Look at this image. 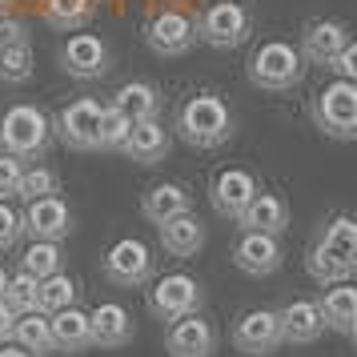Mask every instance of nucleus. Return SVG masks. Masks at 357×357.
<instances>
[{"instance_id":"f257e3e1","label":"nucleus","mask_w":357,"mask_h":357,"mask_svg":"<svg viewBox=\"0 0 357 357\" xmlns=\"http://www.w3.org/2000/svg\"><path fill=\"white\" fill-rule=\"evenodd\" d=\"M177 132L193 149H221L233 137V113L221 97L213 93H193L177 113Z\"/></svg>"},{"instance_id":"f03ea898","label":"nucleus","mask_w":357,"mask_h":357,"mask_svg":"<svg viewBox=\"0 0 357 357\" xmlns=\"http://www.w3.org/2000/svg\"><path fill=\"white\" fill-rule=\"evenodd\" d=\"M305 77V61L289 40H261L249 56V81L265 93H289Z\"/></svg>"},{"instance_id":"7ed1b4c3","label":"nucleus","mask_w":357,"mask_h":357,"mask_svg":"<svg viewBox=\"0 0 357 357\" xmlns=\"http://www.w3.org/2000/svg\"><path fill=\"white\" fill-rule=\"evenodd\" d=\"M49 145V116L40 113L36 105H13L0 116V153H13L20 161L40 157Z\"/></svg>"},{"instance_id":"20e7f679","label":"nucleus","mask_w":357,"mask_h":357,"mask_svg":"<svg viewBox=\"0 0 357 357\" xmlns=\"http://www.w3.org/2000/svg\"><path fill=\"white\" fill-rule=\"evenodd\" d=\"M313 121L333 141L357 137V81H333L313 97Z\"/></svg>"},{"instance_id":"39448f33","label":"nucleus","mask_w":357,"mask_h":357,"mask_svg":"<svg viewBox=\"0 0 357 357\" xmlns=\"http://www.w3.org/2000/svg\"><path fill=\"white\" fill-rule=\"evenodd\" d=\"M197 36L209 49H237V45H245V36H249V13H245L237 0H217L213 8L201 13Z\"/></svg>"},{"instance_id":"423d86ee","label":"nucleus","mask_w":357,"mask_h":357,"mask_svg":"<svg viewBox=\"0 0 357 357\" xmlns=\"http://www.w3.org/2000/svg\"><path fill=\"white\" fill-rule=\"evenodd\" d=\"M193 40H197V24H193V17H185L181 8H161L145 29V45L157 52V56H165V61L185 56V52L193 49Z\"/></svg>"},{"instance_id":"0eeeda50","label":"nucleus","mask_w":357,"mask_h":357,"mask_svg":"<svg viewBox=\"0 0 357 357\" xmlns=\"http://www.w3.org/2000/svg\"><path fill=\"white\" fill-rule=\"evenodd\" d=\"M197 305H201V285L189 273H165L149 289V309L157 321H177L185 313H197Z\"/></svg>"},{"instance_id":"6e6552de","label":"nucleus","mask_w":357,"mask_h":357,"mask_svg":"<svg viewBox=\"0 0 357 357\" xmlns=\"http://www.w3.org/2000/svg\"><path fill=\"white\" fill-rule=\"evenodd\" d=\"M105 277H109L113 285H125V289L145 285L149 277H153V253H149V245L137 241V237L116 241L113 249L105 253Z\"/></svg>"},{"instance_id":"1a4fd4ad","label":"nucleus","mask_w":357,"mask_h":357,"mask_svg":"<svg viewBox=\"0 0 357 357\" xmlns=\"http://www.w3.org/2000/svg\"><path fill=\"white\" fill-rule=\"evenodd\" d=\"M233 345L249 357H269L273 349H281V321L277 309H249L241 321L233 325Z\"/></svg>"},{"instance_id":"9d476101","label":"nucleus","mask_w":357,"mask_h":357,"mask_svg":"<svg viewBox=\"0 0 357 357\" xmlns=\"http://www.w3.org/2000/svg\"><path fill=\"white\" fill-rule=\"evenodd\" d=\"M20 233H29L33 241H61L73 233V213L61 197H36L29 209L20 213Z\"/></svg>"},{"instance_id":"9b49d317","label":"nucleus","mask_w":357,"mask_h":357,"mask_svg":"<svg viewBox=\"0 0 357 357\" xmlns=\"http://www.w3.org/2000/svg\"><path fill=\"white\" fill-rule=\"evenodd\" d=\"M61 68L77 81H97L109 73V45L93 33H77L61 45Z\"/></svg>"},{"instance_id":"f8f14e48","label":"nucleus","mask_w":357,"mask_h":357,"mask_svg":"<svg viewBox=\"0 0 357 357\" xmlns=\"http://www.w3.org/2000/svg\"><path fill=\"white\" fill-rule=\"evenodd\" d=\"M233 265L249 277H269L281 269V241L273 233H249L245 229L233 245Z\"/></svg>"},{"instance_id":"ddd939ff","label":"nucleus","mask_w":357,"mask_h":357,"mask_svg":"<svg viewBox=\"0 0 357 357\" xmlns=\"http://www.w3.org/2000/svg\"><path fill=\"white\" fill-rule=\"evenodd\" d=\"M97 125H100V105L97 100H89V97L65 105L61 116H56V132H61V141H65L68 149H81V153L97 149Z\"/></svg>"},{"instance_id":"4468645a","label":"nucleus","mask_w":357,"mask_h":357,"mask_svg":"<svg viewBox=\"0 0 357 357\" xmlns=\"http://www.w3.org/2000/svg\"><path fill=\"white\" fill-rule=\"evenodd\" d=\"M165 349H169V357H213L217 333H213V325L201 321L197 313H185V317H177V321L169 325Z\"/></svg>"},{"instance_id":"2eb2a0df","label":"nucleus","mask_w":357,"mask_h":357,"mask_svg":"<svg viewBox=\"0 0 357 357\" xmlns=\"http://www.w3.org/2000/svg\"><path fill=\"white\" fill-rule=\"evenodd\" d=\"M213 209L221 213V217H241V209L257 197V181H253V173H245V169H221L217 177H213Z\"/></svg>"},{"instance_id":"dca6fc26","label":"nucleus","mask_w":357,"mask_h":357,"mask_svg":"<svg viewBox=\"0 0 357 357\" xmlns=\"http://www.w3.org/2000/svg\"><path fill=\"white\" fill-rule=\"evenodd\" d=\"M89 341L100 345V349H121L132 341V317L125 305L116 301H100L93 313H89Z\"/></svg>"},{"instance_id":"f3484780","label":"nucleus","mask_w":357,"mask_h":357,"mask_svg":"<svg viewBox=\"0 0 357 357\" xmlns=\"http://www.w3.org/2000/svg\"><path fill=\"white\" fill-rule=\"evenodd\" d=\"M349 45V29L341 20H309L305 33H301V61H313V65H325L337 56L341 49Z\"/></svg>"},{"instance_id":"a211bd4d","label":"nucleus","mask_w":357,"mask_h":357,"mask_svg":"<svg viewBox=\"0 0 357 357\" xmlns=\"http://www.w3.org/2000/svg\"><path fill=\"white\" fill-rule=\"evenodd\" d=\"M317 313H321L325 329H333V333H341V337H354L357 333V289L349 285V281L329 285L325 297L317 301Z\"/></svg>"},{"instance_id":"6ab92c4d","label":"nucleus","mask_w":357,"mask_h":357,"mask_svg":"<svg viewBox=\"0 0 357 357\" xmlns=\"http://www.w3.org/2000/svg\"><path fill=\"white\" fill-rule=\"evenodd\" d=\"M121 153L137 165H157V161H165V153H169V132H165V125L157 116H153V121H137L129 129V137H125Z\"/></svg>"},{"instance_id":"aec40b11","label":"nucleus","mask_w":357,"mask_h":357,"mask_svg":"<svg viewBox=\"0 0 357 357\" xmlns=\"http://www.w3.org/2000/svg\"><path fill=\"white\" fill-rule=\"evenodd\" d=\"M237 221H241V229H249V233H273V237H281L285 225H289V205L277 193H261L257 189V197L241 209Z\"/></svg>"},{"instance_id":"412c9836","label":"nucleus","mask_w":357,"mask_h":357,"mask_svg":"<svg viewBox=\"0 0 357 357\" xmlns=\"http://www.w3.org/2000/svg\"><path fill=\"white\" fill-rule=\"evenodd\" d=\"M277 321H281V341L289 345H313L325 329L317 301H289L285 309H277Z\"/></svg>"},{"instance_id":"4be33fe9","label":"nucleus","mask_w":357,"mask_h":357,"mask_svg":"<svg viewBox=\"0 0 357 357\" xmlns=\"http://www.w3.org/2000/svg\"><path fill=\"white\" fill-rule=\"evenodd\" d=\"M109 109H116L129 125H137V121H153L157 109H161V93H157V84H149V81H129V84L116 89V97H113Z\"/></svg>"},{"instance_id":"5701e85b","label":"nucleus","mask_w":357,"mask_h":357,"mask_svg":"<svg viewBox=\"0 0 357 357\" xmlns=\"http://www.w3.org/2000/svg\"><path fill=\"white\" fill-rule=\"evenodd\" d=\"M157 229H161L165 253H173V257H193L197 249L205 245V225L193 217V209L169 217V221H161Z\"/></svg>"},{"instance_id":"b1692460","label":"nucleus","mask_w":357,"mask_h":357,"mask_svg":"<svg viewBox=\"0 0 357 357\" xmlns=\"http://www.w3.org/2000/svg\"><path fill=\"white\" fill-rule=\"evenodd\" d=\"M49 329H52V345L65 349V354H81V349L93 345V341H89V313L77 309V305L49 313Z\"/></svg>"},{"instance_id":"393cba45","label":"nucleus","mask_w":357,"mask_h":357,"mask_svg":"<svg viewBox=\"0 0 357 357\" xmlns=\"http://www.w3.org/2000/svg\"><path fill=\"white\" fill-rule=\"evenodd\" d=\"M189 209H193V197H189V189L177 185V181L153 185V189L145 193V201H141V213H145L153 225H161V221L177 217V213H189Z\"/></svg>"},{"instance_id":"a878e982","label":"nucleus","mask_w":357,"mask_h":357,"mask_svg":"<svg viewBox=\"0 0 357 357\" xmlns=\"http://www.w3.org/2000/svg\"><path fill=\"white\" fill-rule=\"evenodd\" d=\"M13 341H17L24 354H36V357L52 354L56 345H52L49 313H40V309H24V313H17V321H13Z\"/></svg>"},{"instance_id":"bb28decb","label":"nucleus","mask_w":357,"mask_h":357,"mask_svg":"<svg viewBox=\"0 0 357 357\" xmlns=\"http://www.w3.org/2000/svg\"><path fill=\"white\" fill-rule=\"evenodd\" d=\"M305 269H309V277H313L321 289L341 285V281H349V277H354V265H349V261H341L337 253H329L325 245H313V249H309Z\"/></svg>"},{"instance_id":"cd10ccee","label":"nucleus","mask_w":357,"mask_h":357,"mask_svg":"<svg viewBox=\"0 0 357 357\" xmlns=\"http://www.w3.org/2000/svg\"><path fill=\"white\" fill-rule=\"evenodd\" d=\"M68 305H77V281L68 273H49V277H40V285H36V309L40 313H56V309H68Z\"/></svg>"},{"instance_id":"c85d7f7f","label":"nucleus","mask_w":357,"mask_h":357,"mask_svg":"<svg viewBox=\"0 0 357 357\" xmlns=\"http://www.w3.org/2000/svg\"><path fill=\"white\" fill-rule=\"evenodd\" d=\"M33 77V45L20 36L0 45V84H24Z\"/></svg>"},{"instance_id":"c756f323","label":"nucleus","mask_w":357,"mask_h":357,"mask_svg":"<svg viewBox=\"0 0 357 357\" xmlns=\"http://www.w3.org/2000/svg\"><path fill=\"white\" fill-rule=\"evenodd\" d=\"M329 253H337L341 261H349V265H357V221L349 217V213H337L329 225H325L321 233V241Z\"/></svg>"},{"instance_id":"7c9ffc66","label":"nucleus","mask_w":357,"mask_h":357,"mask_svg":"<svg viewBox=\"0 0 357 357\" xmlns=\"http://www.w3.org/2000/svg\"><path fill=\"white\" fill-rule=\"evenodd\" d=\"M89 17H93V0H45V20L61 33L89 24Z\"/></svg>"},{"instance_id":"2f4dec72","label":"nucleus","mask_w":357,"mask_h":357,"mask_svg":"<svg viewBox=\"0 0 357 357\" xmlns=\"http://www.w3.org/2000/svg\"><path fill=\"white\" fill-rule=\"evenodd\" d=\"M20 269L33 273L36 281L56 273V269H61V245L56 241H33L29 249H24V257H20Z\"/></svg>"},{"instance_id":"473e14b6","label":"nucleus","mask_w":357,"mask_h":357,"mask_svg":"<svg viewBox=\"0 0 357 357\" xmlns=\"http://www.w3.org/2000/svg\"><path fill=\"white\" fill-rule=\"evenodd\" d=\"M36 285H40V281H36L33 273H24V269H20V273L8 277V285H4V293H0V301L13 309V313L36 309Z\"/></svg>"},{"instance_id":"72a5a7b5","label":"nucleus","mask_w":357,"mask_h":357,"mask_svg":"<svg viewBox=\"0 0 357 357\" xmlns=\"http://www.w3.org/2000/svg\"><path fill=\"white\" fill-rule=\"evenodd\" d=\"M129 121L116 113V109H100V125H97V149H121L129 137Z\"/></svg>"},{"instance_id":"f704fd0d","label":"nucleus","mask_w":357,"mask_h":357,"mask_svg":"<svg viewBox=\"0 0 357 357\" xmlns=\"http://www.w3.org/2000/svg\"><path fill=\"white\" fill-rule=\"evenodd\" d=\"M56 193V173L45 169V165H36V169H24L20 173V193L24 201H36V197H52Z\"/></svg>"},{"instance_id":"c9c22d12","label":"nucleus","mask_w":357,"mask_h":357,"mask_svg":"<svg viewBox=\"0 0 357 357\" xmlns=\"http://www.w3.org/2000/svg\"><path fill=\"white\" fill-rule=\"evenodd\" d=\"M20 173H24L20 157H13V153H0V201H8V197L20 193Z\"/></svg>"},{"instance_id":"e433bc0d","label":"nucleus","mask_w":357,"mask_h":357,"mask_svg":"<svg viewBox=\"0 0 357 357\" xmlns=\"http://www.w3.org/2000/svg\"><path fill=\"white\" fill-rule=\"evenodd\" d=\"M17 237H20V213L8 201H0V249H13Z\"/></svg>"},{"instance_id":"4c0bfd02","label":"nucleus","mask_w":357,"mask_h":357,"mask_svg":"<svg viewBox=\"0 0 357 357\" xmlns=\"http://www.w3.org/2000/svg\"><path fill=\"white\" fill-rule=\"evenodd\" d=\"M329 68L337 73V81H357V45H354V40H349L333 61H329Z\"/></svg>"},{"instance_id":"58836bf2","label":"nucleus","mask_w":357,"mask_h":357,"mask_svg":"<svg viewBox=\"0 0 357 357\" xmlns=\"http://www.w3.org/2000/svg\"><path fill=\"white\" fill-rule=\"evenodd\" d=\"M13 321H17V313L0 301V345H4V341H13Z\"/></svg>"},{"instance_id":"ea45409f","label":"nucleus","mask_w":357,"mask_h":357,"mask_svg":"<svg viewBox=\"0 0 357 357\" xmlns=\"http://www.w3.org/2000/svg\"><path fill=\"white\" fill-rule=\"evenodd\" d=\"M24 29H20V20H4L0 17V45H8V40H20Z\"/></svg>"},{"instance_id":"a19ab883","label":"nucleus","mask_w":357,"mask_h":357,"mask_svg":"<svg viewBox=\"0 0 357 357\" xmlns=\"http://www.w3.org/2000/svg\"><path fill=\"white\" fill-rule=\"evenodd\" d=\"M0 357H33V354H24L20 345H8V341H4V345H0Z\"/></svg>"},{"instance_id":"79ce46f5","label":"nucleus","mask_w":357,"mask_h":357,"mask_svg":"<svg viewBox=\"0 0 357 357\" xmlns=\"http://www.w3.org/2000/svg\"><path fill=\"white\" fill-rule=\"evenodd\" d=\"M4 285H8V273H4V269H0V293H4Z\"/></svg>"},{"instance_id":"37998d69","label":"nucleus","mask_w":357,"mask_h":357,"mask_svg":"<svg viewBox=\"0 0 357 357\" xmlns=\"http://www.w3.org/2000/svg\"><path fill=\"white\" fill-rule=\"evenodd\" d=\"M0 4H4V0H0Z\"/></svg>"}]
</instances>
